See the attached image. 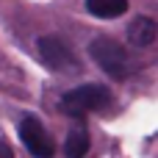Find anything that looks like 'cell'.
Here are the masks:
<instances>
[{"label":"cell","mask_w":158,"mask_h":158,"mask_svg":"<svg viewBox=\"0 0 158 158\" xmlns=\"http://www.w3.org/2000/svg\"><path fill=\"white\" fill-rule=\"evenodd\" d=\"M19 139H22L25 150L33 158H53V153H56L53 139L47 136L44 125H42L39 117H33V114H28V117L19 119Z\"/></svg>","instance_id":"4"},{"label":"cell","mask_w":158,"mask_h":158,"mask_svg":"<svg viewBox=\"0 0 158 158\" xmlns=\"http://www.w3.org/2000/svg\"><path fill=\"white\" fill-rule=\"evenodd\" d=\"M0 158H14V153H11V147H8V142L0 136Z\"/></svg>","instance_id":"8"},{"label":"cell","mask_w":158,"mask_h":158,"mask_svg":"<svg viewBox=\"0 0 158 158\" xmlns=\"http://www.w3.org/2000/svg\"><path fill=\"white\" fill-rule=\"evenodd\" d=\"M89 56H92V61H94L108 78H114V81H125V78L133 72V58H131V53H128L117 39H111V36H97V39H92Z\"/></svg>","instance_id":"1"},{"label":"cell","mask_w":158,"mask_h":158,"mask_svg":"<svg viewBox=\"0 0 158 158\" xmlns=\"http://www.w3.org/2000/svg\"><path fill=\"white\" fill-rule=\"evenodd\" d=\"M89 144H92V142H89V131H86L83 122H78V125L69 131L67 142H64V153H67V158H86Z\"/></svg>","instance_id":"6"},{"label":"cell","mask_w":158,"mask_h":158,"mask_svg":"<svg viewBox=\"0 0 158 158\" xmlns=\"http://www.w3.org/2000/svg\"><path fill=\"white\" fill-rule=\"evenodd\" d=\"M111 92L108 86H100V83H83L78 89H69L64 97H61V111L69 114L72 119L83 122L89 114H97L103 108L111 106Z\"/></svg>","instance_id":"2"},{"label":"cell","mask_w":158,"mask_h":158,"mask_svg":"<svg viewBox=\"0 0 158 158\" xmlns=\"http://www.w3.org/2000/svg\"><path fill=\"white\" fill-rule=\"evenodd\" d=\"M156 39H158V22L153 17L139 14L136 19H131V25H128V42H131L133 47H139V50L153 47Z\"/></svg>","instance_id":"5"},{"label":"cell","mask_w":158,"mask_h":158,"mask_svg":"<svg viewBox=\"0 0 158 158\" xmlns=\"http://www.w3.org/2000/svg\"><path fill=\"white\" fill-rule=\"evenodd\" d=\"M36 50H39L42 64L58 75H78L83 69V61L78 58L75 47L69 42H64L61 36H42L36 42Z\"/></svg>","instance_id":"3"},{"label":"cell","mask_w":158,"mask_h":158,"mask_svg":"<svg viewBox=\"0 0 158 158\" xmlns=\"http://www.w3.org/2000/svg\"><path fill=\"white\" fill-rule=\"evenodd\" d=\"M86 8L92 17L100 19H114L128 11V0H86Z\"/></svg>","instance_id":"7"}]
</instances>
